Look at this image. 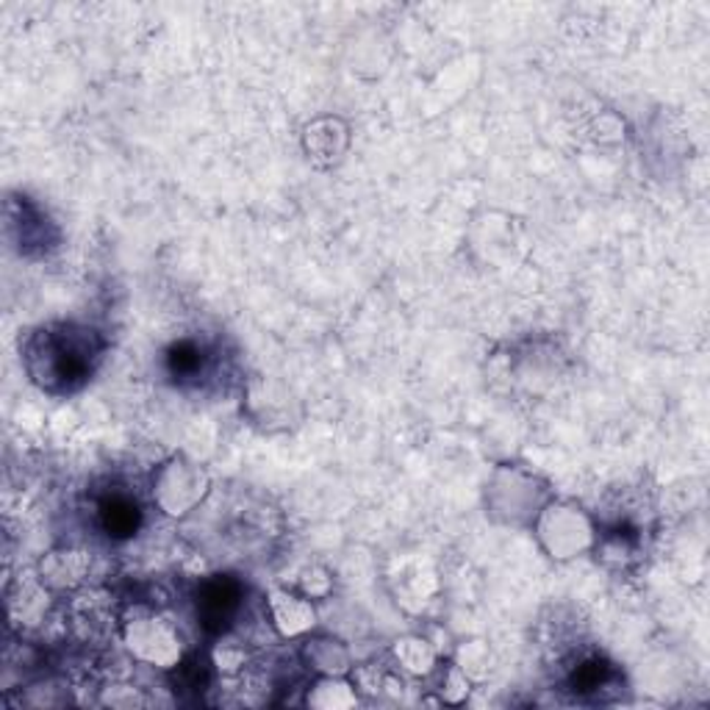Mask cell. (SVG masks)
I'll return each mask as SVG.
<instances>
[{
    "label": "cell",
    "instance_id": "2",
    "mask_svg": "<svg viewBox=\"0 0 710 710\" xmlns=\"http://www.w3.org/2000/svg\"><path fill=\"white\" fill-rule=\"evenodd\" d=\"M239 599L241 588L231 577H214L205 583L198 597V616L205 631H223L239 611Z\"/></svg>",
    "mask_w": 710,
    "mask_h": 710
},
{
    "label": "cell",
    "instance_id": "1",
    "mask_svg": "<svg viewBox=\"0 0 710 710\" xmlns=\"http://www.w3.org/2000/svg\"><path fill=\"white\" fill-rule=\"evenodd\" d=\"M89 339L92 336L73 334L67 327L48 331V334L39 336L37 345L32 347L34 361H42V370H37V375H48V381H57V384L64 386L84 381V375L92 370L95 359Z\"/></svg>",
    "mask_w": 710,
    "mask_h": 710
},
{
    "label": "cell",
    "instance_id": "5",
    "mask_svg": "<svg viewBox=\"0 0 710 710\" xmlns=\"http://www.w3.org/2000/svg\"><path fill=\"white\" fill-rule=\"evenodd\" d=\"M608 674H611V667H606L602 661H586L572 674V688L577 694H594L599 692V686H606Z\"/></svg>",
    "mask_w": 710,
    "mask_h": 710
},
{
    "label": "cell",
    "instance_id": "4",
    "mask_svg": "<svg viewBox=\"0 0 710 710\" xmlns=\"http://www.w3.org/2000/svg\"><path fill=\"white\" fill-rule=\"evenodd\" d=\"M205 364H209V356L198 341H178L167 352V370L178 381H198L205 372Z\"/></svg>",
    "mask_w": 710,
    "mask_h": 710
},
{
    "label": "cell",
    "instance_id": "3",
    "mask_svg": "<svg viewBox=\"0 0 710 710\" xmlns=\"http://www.w3.org/2000/svg\"><path fill=\"white\" fill-rule=\"evenodd\" d=\"M139 522H142V511L130 497L114 495L100 502V525L105 536L130 538L139 531Z\"/></svg>",
    "mask_w": 710,
    "mask_h": 710
}]
</instances>
